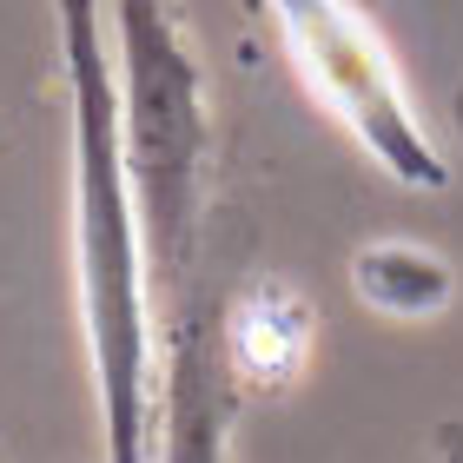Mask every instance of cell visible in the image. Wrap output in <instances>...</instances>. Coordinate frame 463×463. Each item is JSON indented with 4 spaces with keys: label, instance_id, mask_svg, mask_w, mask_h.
Instances as JSON below:
<instances>
[{
    "label": "cell",
    "instance_id": "obj_1",
    "mask_svg": "<svg viewBox=\"0 0 463 463\" xmlns=\"http://www.w3.org/2000/svg\"><path fill=\"white\" fill-rule=\"evenodd\" d=\"M271 20H279V33L291 47L298 80L318 93V107L384 173L411 179V185H444V165H437L424 126L411 113V93L391 67L384 33L351 0H271Z\"/></svg>",
    "mask_w": 463,
    "mask_h": 463
},
{
    "label": "cell",
    "instance_id": "obj_2",
    "mask_svg": "<svg viewBox=\"0 0 463 463\" xmlns=\"http://www.w3.org/2000/svg\"><path fill=\"white\" fill-rule=\"evenodd\" d=\"M73 53H80V133H87V279H93V331L113 404V463H139V285L126 259V205L113 185V113L93 60L87 0H73Z\"/></svg>",
    "mask_w": 463,
    "mask_h": 463
},
{
    "label": "cell",
    "instance_id": "obj_3",
    "mask_svg": "<svg viewBox=\"0 0 463 463\" xmlns=\"http://www.w3.org/2000/svg\"><path fill=\"white\" fill-rule=\"evenodd\" d=\"M305 357H311V305L291 285L265 279L232 305V364L245 384L279 391L305 371Z\"/></svg>",
    "mask_w": 463,
    "mask_h": 463
},
{
    "label": "cell",
    "instance_id": "obj_4",
    "mask_svg": "<svg viewBox=\"0 0 463 463\" xmlns=\"http://www.w3.org/2000/svg\"><path fill=\"white\" fill-rule=\"evenodd\" d=\"M351 279H357V298L371 311H384V318H437L450 305V265L424 245H404V239L364 245Z\"/></svg>",
    "mask_w": 463,
    "mask_h": 463
}]
</instances>
